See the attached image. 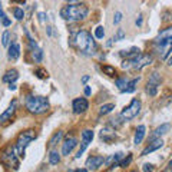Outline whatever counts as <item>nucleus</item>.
I'll list each match as a JSON object with an SVG mask.
<instances>
[{
  "label": "nucleus",
  "instance_id": "obj_46",
  "mask_svg": "<svg viewBox=\"0 0 172 172\" xmlns=\"http://www.w3.org/2000/svg\"><path fill=\"white\" fill-rule=\"evenodd\" d=\"M1 25H3V26H10V20H9V19H6V20H4V22H3V23H1Z\"/></svg>",
  "mask_w": 172,
  "mask_h": 172
},
{
  "label": "nucleus",
  "instance_id": "obj_49",
  "mask_svg": "<svg viewBox=\"0 0 172 172\" xmlns=\"http://www.w3.org/2000/svg\"><path fill=\"white\" fill-rule=\"evenodd\" d=\"M75 172H86V169H78V171H75Z\"/></svg>",
  "mask_w": 172,
  "mask_h": 172
},
{
  "label": "nucleus",
  "instance_id": "obj_45",
  "mask_svg": "<svg viewBox=\"0 0 172 172\" xmlns=\"http://www.w3.org/2000/svg\"><path fill=\"white\" fill-rule=\"evenodd\" d=\"M16 87H17V86L14 85V83H9V89H10V90H16Z\"/></svg>",
  "mask_w": 172,
  "mask_h": 172
},
{
  "label": "nucleus",
  "instance_id": "obj_52",
  "mask_svg": "<svg viewBox=\"0 0 172 172\" xmlns=\"http://www.w3.org/2000/svg\"><path fill=\"white\" fill-rule=\"evenodd\" d=\"M0 10H1V3H0Z\"/></svg>",
  "mask_w": 172,
  "mask_h": 172
},
{
  "label": "nucleus",
  "instance_id": "obj_10",
  "mask_svg": "<svg viewBox=\"0 0 172 172\" xmlns=\"http://www.w3.org/2000/svg\"><path fill=\"white\" fill-rule=\"evenodd\" d=\"M14 111H16V100H13V102L10 103V106L0 115V125H3V123H6L7 120L12 119V116L14 115Z\"/></svg>",
  "mask_w": 172,
  "mask_h": 172
},
{
  "label": "nucleus",
  "instance_id": "obj_27",
  "mask_svg": "<svg viewBox=\"0 0 172 172\" xmlns=\"http://www.w3.org/2000/svg\"><path fill=\"white\" fill-rule=\"evenodd\" d=\"M82 139H83V142H86V144H90L92 139H93V132L90 129L83 131V132H82Z\"/></svg>",
  "mask_w": 172,
  "mask_h": 172
},
{
  "label": "nucleus",
  "instance_id": "obj_23",
  "mask_svg": "<svg viewBox=\"0 0 172 172\" xmlns=\"http://www.w3.org/2000/svg\"><path fill=\"white\" fill-rule=\"evenodd\" d=\"M148 83H151V85H155L158 86L161 85V75H159L158 72H153L151 73V76H149V80H148Z\"/></svg>",
  "mask_w": 172,
  "mask_h": 172
},
{
  "label": "nucleus",
  "instance_id": "obj_43",
  "mask_svg": "<svg viewBox=\"0 0 172 172\" xmlns=\"http://www.w3.org/2000/svg\"><path fill=\"white\" fill-rule=\"evenodd\" d=\"M90 93H92V90H90V87H89V86H86V87H85V95H86V96H89Z\"/></svg>",
  "mask_w": 172,
  "mask_h": 172
},
{
  "label": "nucleus",
  "instance_id": "obj_51",
  "mask_svg": "<svg viewBox=\"0 0 172 172\" xmlns=\"http://www.w3.org/2000/svg\"><path fill=\"white\" fill-rule=\"evenodd\" d=\"M169 168H172V159H171V162H169Z\"/></svg>",
  "mask_w": 172,
  "mask_h": 172
},
{
  "label": "nucleus",
  "instance_id": "obj_1",
  "mask_svg": "<svg viewBox=\"0 0 172 172\" xmlns=\"http://www.w3.org/2000/svg\"><path fill=\"white\" fill-rule=\"evenodd\" d=\"M73 46L76 47L80 53H83L86 56H92L96 53V42L92 37V34L86 30H80L76 33V36L73 37Z\"/></svg>",
  "mask_w": 172,
  "mask_h": 172
},
{
  "label": "nucleus",
  "instance_id": "obj_6",
  "mask_svg": "<svg viewBox=\"0 0 172 172\" xmlns=\"http://www.w3.org/2000/svg\"><path fill=\"white\" fill-rule=\"evenodd\" d=\"M141 112V100L139 99H132V102L129 103L128 106H125L123 109H122V118L125 120H129V119H133L138 113Z\"/></svg>",
  "mask_w": 172,
  "mask_h": 172
},
{
  "label": "nucleus",
  "instance_id": "obj_24",
  "mask_svg": "<svg viewBox=\"0 0 172 172\" xmlns=\"http://www.w3.org/2000/svg\"><path fill=\"white\" fill-rule=\"evenodd\" d=\"M138 82H139V79H132V80H129L123 92H126V93H132L133 90L136 89V85H138Z\"/></svg>",
  "mask_w": 172,
  "mask_h": 172
},
{
  "label": "nucleus",
  "instance_id": "obj_39",
  "mask_svg": "<svg viewBox=\"0 0 172 172\" xmlns=\"http://www.w3.org/2000/svg\"><path fill=\"white\" fill-rule=\"evenodd\" d=\"M153 166L151 164H144V172H152Z\"/></svg>",
  "mask_w": 172,
  "mask_h": 172
},
{
  "label": "nucleus",
  "instance_id": "obj_37",
  "mask_svg": "<svg viewBox=\"0 0 172 172\" xmlns=\"http://www.w3.org/2000/svg\"><path fill=\"white\" fill-rule=\"evenodd\" d=\"M123 37H125V32H123L122 29H118L116 36H115V40H123Z\"/></svg>",
  "mask_w": 172,
  "mask_h": 172
},
{
  "label": "nucleus",
  "instance_id": "obj_18",
  "mask_svg": "<svg viewBox=\"0 0 172 172\" xmlns=\"http://www.w3.org/2000/svg\"><path fill=\"white\" fill-rule=\"evenodd\" d=\"M145 138V126L144 125H139L138 129H136V132H135V138H133V144L135 145H138L141 144L142 141Z\"/></svg>",
  "mask_w": 172,
  "mask_h": 172
},
{
  "label": "nucleus",
  "instance_id": "obj_15",
  "mask_svg": "<svg viewBox=\"0 0 172 172\" xmlns=\"http://www.w3.org/2000/svg\"><path fill=\"white\" fill-rule=\"evenodd\" d=\"M155 50L159 53V56L162 59H166L169 56V53L172 50V45L169 43H162V45H155Z\"/></svg>",
  "mask_w": 172,
  "mask_h": 172
},
{
  "label": "nucleus",
  "instance_id": "obj_26",
  "mask_svg": "<svg viewBox=\"0 0 172 172\" xmlns=\"http://www.w3.org/2000/svg\"><path fill=\"white\" fill-rule=\"evenodd\" d=\"M115 109V105L113 103H106V105H102L99 109V115H106V113L112 112Z\"/></svg>",
  "mask_w": 172,
  "mask_h": 172
},
{
  "label": "nucleus",
  "instance_id": "obj_47",
  "mask_svg": "<svg viewBox=\"0 0 172 172\" xmlns=\"http://www.w3.org/2000/svg\"><path fill=\"white\" fill-rule=\"evenodd\" d=\"M12 1H13V3H17V1H19V3H25L26 0H12Z\"/></svg>",
  "mask_w": 172,
  "mask_h": 172
},
{
  "label": "nucleus",
  "instance_id": "obj_40",
  "mask_svg": "<svg viewBox=\"0 0 172 172\" xmlns=\"http://www.w3.org/2000/svg\"><path fill=\"white\" fill-rule=\"evenodd\" d=\"M39 20H40V23H45V22L47 20L46 13H39Z\"/></svg>",
  "mask_w": 172,
  "mask_h": 172
},
{
  "label": "nucleus",
  "instance_id": "obj_2",
  "mask_svg": "<svg viewBox=\"0 0 172 172\" xmlns=\"http://www.w3.org/2000/svg\"><path fill=\"white\" fill-rule=\"evenodd\" d=\"M89 13V9L82 4V3H73V4H67L60 10V16L65 20L69 22H79L83 20Z\"/></svg>",
  "mask_w": 172,
  "mask_h": 172
},
{
  "label": "nucleus",
  "instance_id": "obj_44",
  "mask_svg": "<svg viewBox=\"0 0 172 172\" xmlns=\"http://www.w3.org/2000/svg\"><path fill=\"white\" fill-rule=\"evenodd\" d=\"M89 79H90V76H89V75H85V76L82 78V83H86Z\"/></svg>",
  "mask_w": 172,
  "mask_h": 172
},
{
  "label": "nucleus",
  "instance_id": "obj_9",
  "mask_svg": "<svg viewBox=\"0 0 172 172\" xmlns=\"http://www.w3.org/2000/svg\"><path fill=\"white\" fill-rule=\"evenodd\" d=\"M72 108H73V112L79 115V113L86 112V109L89 108V103H87V100L85 98H78V99L73 100Z\"/></svg>",
  "mask_w": 172,
  "mask_h": 172
},
{
  "label": "nucleus",
  "instance_id": "obj_33",
  "mask_svg": "<svg viewBox=\"0 0 172 172\" xmlns=\"http://www.w3.org/2000/svg\"><path fill=\"white\" fill-rule=\"evenodd\" d=\"M126 85H128V80H126L125 78H120V79H118V80H116V86L119 87V89H120V90H122V92L125 90Z\"/></svg>",
  "mask_w": 172,
  "mask_h": 172
},
{
  "label": "nucleus",
  "instance_id": "obj_19",
  "mask_svg": "<svg viewBox=\"0 0 172 172\" xmlns=\"http://www.w3.org/2000/svg\"><path fill=\"white\" fill-rule=\"evenodd\" d=\"M100 138L103 139L105 142H111L113 138H115V129H111V128H105L100 131Z\"/></svg>",
  "mask_w": 172,
  "mask_h": 172
},
{
  "label": "nucleus",
  "instance_id": "obj_21",
  "mask_svg": "<svg viewBox=\"0 0 172 172\" xmlns=\"http://www.w3.org/2000/svg\"><path fill=\"white\" fill-rule=\"evenodd\" d=\"M17 78H19L17 70H16V69H12V70H7L6 75L3 76V82H6V83H13Z\"/></svg>",
  "mask_w": 172,
  "mask_h": 172
},
{
  "label": "nucleus",
  "instance_id": "obj_32",
  "mask_svg": "<svg viewBox=\"0 0 172 172\" xmlns=\"http://www.w3.org/2000/svg\"><path fill=\"white\" fill-rule=\"evenodd\" d=\"M95 36H96V39H103V36H105L103 26H98L95 29Z\"/></svg>",
  "mask_w": 172,
  "mask_h": 172
},
{
  "label": "nucleus",
  "instance_id": "obj_13",
  "mask_svg": "<svg viewBox=\"0 0 172 172\" xmlns=\"http://www.w3.org/2000/svg\"><path fill=\"white\" fill-rule=\"evenodd\" d=\"M76 139L73 138V136H67L66 141L63 142V145H62V153L63 155H69V153L73 151V148L76 146Z\"/></svg>",
  "mask_w": 172,
  "mask_h": 172
},
{
  "label": "nucleus",
  "instance_id": "obj_8",
  "mask_svg": "<svg viewBox=\"0 0 172 172\" xmlns=\"http://www.w3.org/2000/svg\"><path fill=\"white\" fill-rule=\"evenodd\" d=\"M162 43H169V45H172V27L162 30V32L155 37V45H162Z\"/></svg>",
  "mask_w": 172,
  "mask_h": 172
},
{
  "label": "nucleus",
  "instance_id": "obj_5",
  "mask_svg": "<svg viewBox=\"0 0 172 172\" xmlns=\"http://www.w3.org/2000/svg\"><path fill=\"white\" fill-rule=\"evenodd\" d=\"M36 138V135H34L33 131H26V132H22L19 135V138H17V142H16V149H17V152H19L20 156H23V153H25V149H26V146Z\"/></svg>",
  "mask_w": 172,
  "mask_h": 172
},
{
  "label": "nucleus",
  "instance_id": "obj_3",
  "mask_svg": "<svg viewBox=\"0 0 172 172\" xmlns=\"http://www.w3.org/2000/svg\"><path fill=\"white\" fill-rule=\"evenodd\" d=\"M26 108L34 115H42L49 109V100L45 96H29L26 99Z\"/></svg>",
  "mask_w": 172,
  "mask_h": 172
},
{
  "label": "nucleus",
  "instance_id": "obj_35",
  "mask_svg": "<svg viewBox=\"0 0 172 172\" xmlns=\"http://www.w3.org/2000/svg\"><path fill=\"white\" fill-rule=\"evenodd\" d=\"M36 76L40 78V79H45V78H47V72L45 69H37L36 70Z\"/></svg>",
  "mask_w": 172,
  "mask_h": 172
},
{
  "label": "nucleus",
  "instance_id": "obj_29",
  "mask_svg": "<svg viewBox=\"0 0 172 172\" xmlns=\"http://www.w3.org/2000/svg\"><path fill=\"white\" fill-rule=\"evenodd\" d=\"M122 119H123V118H122V115H120V116H116V118L111 119V125L116 129V128H119V126L123 123V120H122Z\"/></svg>",
  "mask_w": 172,
  "mask_h": 172
},
{
  "label": "nucleus",
  "instance_id": "obj_4",
  "mask_svg": "<svg viewBox=\"0 0 172 172\" xmlns=\"http://www.w3.org/2000/svg\"><path fill=\"white\" fill-rule=\"evenodd\" d=\"M152 63V56L151 55H139L133 59H125L122 62V67L123 69H131V70H141L142 67L148 66Z\"/></svg>",
  "mask_w": 172,
  "mask_h": 172
},
{
  "label": "nucleus",
  "instance_id": "obj_12",
  "mask_svg": "<svg viewBox=\"0 0 172 172\" xmlns=\"http://www.w3.org/2000/svg\"><path fill=\"white\" fill-rule=\"evenodd\" d=\"M103 162H105V158L100 156V155H96V156H90V158H87V161H86V166H87V169H96V168H99Z\"/></svg>",
  "mask_w": 172,
  "mask_h": 172
},
{
  "label": "nucleus",
  "instance_id": "obj_28",
  "mask_svg": "<svg viewBox=\"0 0 172 172\" xmlns=\"http://www.w3.org/2000/svg\"><path fill=\"white\" fill-rule=\"evenodd\" d=\"M102 70H103V73H105V75H108V76H115V75H116L115 67L109 66V65H103V66H102Z\"/></svg>",
  "mask_w": 172,
  "mask_h": 172
},
{
  "label": "nucleus",
  "instance_id": "obj_38",
  "mask_svg": "<svg viewBox=\"0 0 172 172\" xmlns=\"http://www.w3.org/2000/svg\"><path fill=\"white\" fill-rule=\"evenodd\" d=\"M120 20H122V13H120V12H116L115 16H113V23H115V25H118Z\"/></svg>",
  "mask_w": 172,
  "mask_h": 172
},
{
  "label": "nucleus",
  "instance_id": "obj_31",
  "mask_svg": "<svg viewBox=\"0 0 172 172\" xmlns=\"http://www.w3.org/2000/svg\"><path fill=\"white\" fill-rule=\"evenodd\" d=\"M13 14H14V17L17 20H22L23 17H25V12L20 9V7H14L13 9Z\"/></svg>",
  "mask_w": 172,
  "mask_h": 172
},
{
  "label": "nucleus",
  "instance_id": "obj_34",
  "mask_svg": "<svg viewBox=\"0 0 172 172\" xmlns=\"http://www.w3.org/2000/svg\"><path fill=\"white\" fill-rule=\"evenodd\" d=\"M131 162H132V155H128V156H126V158L123 159L122 162H119V166L125 168V166H128L129 164H131Z\"/></svg>",
  "mask_w": 172,
  "mask_h": 172
},
{
  "label": "nucleus",
  "instance_id": "obj_36",
  "mask_svg": "<svg viewBox=\"0 0 172 172\" xmlns=\"http://www.w3.org/2000/svg\"><path fill=\"white\" fill-rule=\"evenodd\" d=\"M89 145V144H86V142H82V146L79 148V151H78V153H76V158H80L82 156V153L85 152V149H86V146Z\"/></svg>",
  "mask_w": 172,
  "mask_h": 172
},
{
  "label": "nucleus",
  "instance_id": "obj_41",
  "mask_svg": "<svg viewBox=\"0 0 172 172\" xmlns=\"http://www.w3.org/2000/svg\"><path fill=\"white\" fill-rule=\"evenodd\" d=\"M6 19H7V17H6V14H4V12H3V10H0V23H3Z\"/></svg>",
  "mask_w": 172,
  "mask_h": 172
},
{
  "label": "nucleus",
  "instance_id": "obj_7",
  "mask_svg": "<svg viewBox=\"0 0 172 172\" xmlns=\"http://www.w3.org/2000/svg\"><path fill=\"white\" fill-rule=\"evenodd\" d=\"M0 161H1L4 165L9 166V168H14V169L19 168V159H17V155H16L14 148H9V149H6L4 152L1 153Z\"/></svg>",
  "mask_w": 172,
  "mask_h": 172
},
{
  "label": "nucleus",
  "instance_id": "obj_17",
  "mask_svg": "<svg viewBox=\"0 0 172 172\" xmlns=\"http://www.w3.org/2000/svg\"><path fill=\"white\" fill-rule=\"evenodd\" d=\"M169 129H171V125H169V123H164V125L158 126V128L153 131L151 139H156V138H159V136H162V135H165V133L169 132Z\"/></svg>",
  "mask_w": 172,
  "mask_h": 172
},
{
  "label": "nucleus",
  "instance_id": "obj_48",
  "mask_svg": "<svg viewBox=\"0 0 172 172\" xmlns=\"http://www.w3.org/2000/svg\"><path fill=\"white\" fill-rule=\"evenodd\" d=\"M66 1H69V3H78L79 0H66Z\"/></svg>",
  "mask_w": 172,
  "mask_h": 172
},
{
  "label": "nucleus",
  "instance_id": "obj_50",
  "mask_svg": "<svg viewBox=\"0 0 172 172\" xmlns=\"http://www.w3.org/2000/svg\"><path fill=\"white\" fill-rule=\"evenodd\" d=\"M169 65H172V56L169 58Z\"/></svg>",
  "mask_w": 172,
  "mask_h": 172
},
{
  "label": "nucleus",
  "instance_id": "obj_30",
  "mask_svg": "<svg viewBox=\"0 0 172 172\" xmlns=\"http://www.w3.org/2000/svg\"><path fill=\"white\" fill-rule=\"evenodd\" d=\"M1 45L3 46H9L10 45V33L9 32H3V36H1Z\"/></svg>",
  "mask_w": 172,
  "mask_h": 172
},
{
  "label": "nucleus",
  "instance_id": "obj_16",
  "mask_svg": "<svg viewBox=\"0 0 172 172\" xmlns=\"http://www.w3.org/2000/svg\"><path fill=\"white\" fill-rule=\"evenodd\" d=\"M7 56H9V59L10 60H16L17 58L20 56V46L17 43H12V45H9V52H7Z\"/></svg>",
  "mask_w": 172,
  "mask_h": 172
},
{
  "label": "nucleus",
  "instance_id": "obj_11",
  "mask_svg": "<svg viewBox=\"0 0 172 172\" xmlns=\"http://www.w3.org/2000/svg\"><path fill=\"white\" fill-rule=\"evenodd\" d=\"M29 45H30V50H32V56H33L34 62H42V58H43V50L37 46V43L34 42L33 39L29 40Z\"/></svg>",
  "mask_w": 172,
  "mask_h": 172
},
{
  "label": "nucleus",
  "instance_id": "obj_53",
  "mask_svg": "<svg viewBox=\"0 0 172 172\" xmlns=\"http://www.w3.org/2000/svg\"><path fill=\"white\" fill-rule=\"evenodd\" d=\"M132 172H136V171H132Z\"/></svg>",
  "mask_w": 172,
  "mask_h": 172
},
{
  "label": "nucleus",
  "instance_id": "obj_14",
  "mask_svg": "<svg viewBox=\"0 0 172 172\" xmlns=\"http://www.w3.org/2000/svg\"><path fill=\"white\" fill-rule=\"evenodd\" d=\"M164 146V141L161 138H156L153 142H151L149 145L146 146L145 149L142 151V156H145V155H148V153L153 152V151H156V149H159V148H162Z\"/></svg>",
  "mask_w": 172,
  "mask_h": 172
},
{
  "label": "nucleus",
  "instance_id": "obj_20",
  "mask_svg": "<svg viewBox=\"0 0 172 172\" xmlns=\"http://www.w3.org/2000/svg\"><path fill=\"white\" fill-rule=\"evenodd\" d=\"M139 55H141V50L138 47H132L129 50H120V56H123L126 59H133V58H136Z\"/></svg>",
  "mask_w": 172,
  "mask_h": 172
},
{
  "label": "nucleus",
  "instance_id": "obj_25",
  "mask_svg": "<svg viewBox=\"0 0 172 172\" xmlns=\"http://www.w3.org/2000/svg\"><path fill=\"white\" fill-rule=\"evenodd\" d=\"M49 162H50L52 165H58L60 162V153L56 152V151H52L50 155H49Z\"/></svg>",
  "mask_w": 172,
  "mask_h": 172
},
{
  "label": "nucleus",
  "instance_id": "obj_42",
  "mask_svg": "<svg viewBox=\"0 0 172 172\" xmlns=\"http://www.w3.org/2000/svg\"><path fill=\"white\" fill-rule=\"evenodd\" d=\"M135 23H136V26H142V14H139L138 19H136V22H135Z\"/></svg>",
  "mask_w": 172,
  "mask_h": 172
},
{
  "label": "nucleus",
  "instance_id": "obj_22",
  "mask_svg": "<svg viewBox=\"0 0 172 172\" xmlns=\"http://www.w3.org/2000/svg\"><path fill=\"white\" fill-rule=\"evenodd\" d=\"M62 136H63V132L62 131H58V132L53 135L52 138H50V141H49V144H47V146L49 148H53V146L56 145V144H59L60 139H62Z\"/></svg>",
  "mask_w": 172,
  "mask_h": 172
}]
</instances>
